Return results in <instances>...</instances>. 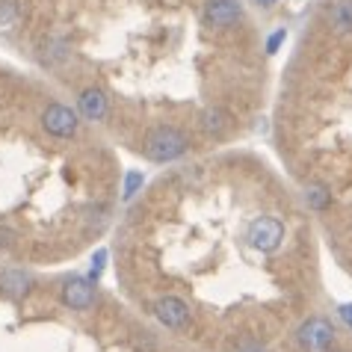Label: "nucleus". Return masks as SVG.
<instances>
[{
	"label": "nucleus",
	"mask_w": 352,
	"mask_h": 352,
	"mask_svg": "<svg viewBox=\"0 0 352 352\" xmlns=\"http://www.w3.org/2000/svg\"><path fill=\"white\" fill-rule=\"evenodd\" d=\"M296 344L305 352H329V346L335 344V326L322 317H308L296 329Z\"/></svg>",
	"instance_id": "20e7f679"
},
{
	"label": "nucleus",
	"mask_w": 352,
	"mask_h": 352,
	"mask_svg": "<svg viewBox=\"0 0 352 352\" xmlns=\"http://www.w3.org/2000/svg\"><path fill=\"white\" fill-rule=\"evenodd\" d=\"M42 128L54 140H74L80 133V113L68 104H47L42 113Z\"/></svg>",
	"instance_id": "f03ea898"
},
{
	"label": "nucleus",
	"mask_w": 352,
	"mask_h": 352,
	"mask_svg": "<svg viewBox=\"0 0 352 352\" xmlns=\"http://www.w3.org/2000/svg\"><path fill=\"white\" fill-rule=\"evenodd\" d=\"M201 21L210 30H231L243 21V3L240 0H204Z\"/></svg>",
	"instance_id": "7ed1b4c3"
},
{
	"label": "nucleus",
	"mask_w": 352,
	"mask_h": 352,
	"mask_svg": "<svg viewBox=\"0 0 352 352\" xmlns=\"http://www.w3.org/2000/svg\"><path fill=\"white\" fill-rule=\"evenodd\" d=\"M190 133L178 128V124H154V128L142 136V154L151 163H175L190 154Z\"/></svg>",
	"instance_id": "f257e3e1"
},
{
	"label": "nucleus",
	"mask_w": 352,
	"mask_h": 352,
	"mask_svg": "<svg viewBox=\"0 0 352 352\" xmlns=\"http://www.w3.org/2000/svg\"><path fill=\"white\" fill-rule=\"evenodd\" d=\"M329 27L338 36H352V0H335V3H331Z\"/></svg>",
	"instance_id": "9b49d317"
},
{
	"label": "nucleus",
	"mask_w": 352,
	"mask_h": 352,
	"mask_svg": "<svg viewBox=\"0 0 352 352\" xmlns=\"http://www.w3.org/2000/svg\"><path fill=\"white\" fill-rule=\"evenodd\" d=\"M60 299H63V305L72 308V311H89V308H95V302H98L95 278H83V276L68 278L63 285V290H60Z\"/></svg>",
	"instance_id": "0eeeda50"
},
{
	"label": "nucleus",
	"mask_w": 352,
	"mask_h": 352,
	"mask_svg": "<svg viewBox=\"0 0 352 352\" xmlns=\"http://www.w3.org/2000/svg\"><path fill=\"white\" fill-rule=\"evenodd\" d=\"M234 352H267V346H261L258 340H246V344H240Z\"/></svg>",
	"instance_id": "f3484780"
},
{
	"label": "nucleus",
	"mask_w": 352,
	"mask_h": 352,
	"mask_svg": "<svg viewBox=\"0 0 352 352\" xmlns=\"http://www.w3.org/2000/svg\"><path fill=\"white\" fill-rule=\"evenodd\" d=\"M246 240L252 243V249L258 252H276L285 240V225H281L276 217H258L249 225Z\"/></svg>",
	"instance_id": "423d86ee"
},
{
	"label": "nucleus",
	"mask_w": 352,
	"mask_h": 352,
	"mask_svg": "<svg viewBox=\"0 0 352 352\" xmlns=\"http://www.w3.org/2000/svg\"><path fill=\"white\" fill-rule=\"evenodd\" d=\"M33 287H36V278L27 270H3L0 272V290H3L9 299L30 296Z\"/></svg>",
	"instance_id": "1a4fd4ad"
},
{
	"label": "nucleus",
	"mask_w": 352,
	"mask_h": 352,
	"mask_svg": "<svg viewBox=\"0 0 352 352\" xmlns=\"http://www.w3.org/2000/svg\"><path fill=\"white\" fill-rule=\"evenodd\" d=\"M142 184V175H136V172H131L128 175V184H124V199H131V195L136 192V187Z\"/></svg>",
	"instance_id": "dca6fc26"
},
{
	"label": "nucleus",
	"mask_w": 352,
	"mask_h": 352,
	"mask_svg": "<svg viewBox=\"0 0 352 352\" xmlns=\"http://www.w3.org/2000/svg\"><path fill=\"white\" fill-rule=\"evenodd\" d=\"M77 113H80L83 122H104L107 113H110V98L101 86H86L77 95Z\"/></svg>",
	"instance_id": "6e6552de"
},
{
	"label": "nucleus",
	"mask_w": 352,
	"mask_h": 352,
	"mask_svg": "<svg viewBox=\"0 0 352 352\" xmlns=\"http://www.w3.org/2000/svg\"><path fill=\"white\" fill-rule=\"evenodd\" d=\"M305 201H308V208H314V210H326L331 204V192L322 187V184H308L305 187Z\"/></svg>",
	"instance_id": "ddd939ff"
},
{
	"label": "nucleus",
	"mask_w": 352,
	"mask_h": 352,
	"mask_svg": "<svg viewBox=\"0 0 352 352\" xmlns=\"http://www.w3.org/2000/svg\"><path fill=\"white\" fill-rule=\"evenodd\" d=\"M199 128L208 133V136H225L231 128V116L222 110V107H204V110L199 113Z\"/></svg>",
	"instance_id": "9d476101"
},
{
	"label": "nucleus",
	"mask_w": 352,
	"mask_h": 352,
	"mask_svg": "<svg viewBox=\"0 0 352 352\" xmlns=\"http://www.w3.org/2000/svg\"><path fill=\"white\" fill-rule=\"evenodd\" d=\"M18 243V234L9 225H0V252H12Z\"/></svg>",
	"instance_id": "4468645a"
},
{
	"label": "nucleus",
	"mask_w": 352,
	"mask_h": 352,
	"mask_svg": "<svg viewBox=\"0 0 352 352\" xmlns=\"http://www.w3.org/2000/svg\"><path fill=\"white\" fill-rule=\"evenodd\" d=\"M154 317H157L160 326L172 329V331H187L192 322V311L187 302L178 296H160L154 302Z\"/></svg>",
	"instance_id": "39448f33"
},
{
	"label": "nucleus",
	"mask_w": 352,
	"mask_h": 352,
	"mask_svg": "<svg viewBox=\"0 0 352 352\" xmlns=\"http://www.w3.org/2000/svg\"><path fill=\"white\" fill-rule=\"evenodd\" d=\"M21 0H0V33H12L21 24Z\"/></svg>",
	"instance_id": "f8f14e48"
},
{
	"label": "nucleus",
	"mask_w": 352,
	"mask_h": 352,
	"mask_svg": "<svg viewBox=\"0 0 352 352\" xmlns=\"http://www.w3.org/2000/svg\"><path fill=\"white\" fill-rule=\"evenodd\" d=\"M252 3H255L258 9H272V6L278 3V0H252Z\"/></svg>",
	"instance_id": "6ab92c4d"
},
{
	"label": "nucleus",
	"mask_w": 352,
	"mask_h": 352,
	"mask_svg": "<svg viewBox=\"0 0 352 352\" xmlns=\"http://www.w3.org/2000/svg\"><path fill=\"white\" fill-rule=\"evenodd\" d=\"M285 38H287V30H285V27H278V30L267 38V54H276V51H278V45L285 42Z\"/></svg>",
	"instance_id": "2eb2a0df"
},
{
	"label": "nucleus",
	"mask_w": 352,
	"mask_h": 352,
	"mask_svg": "<svg viewBox=\"0 0 352 352\" xmlns=\"http://www.w3.org/2000/svg\"><path fill=\"white\" fill-rule=\"evenodd\" d=\"M340 317H344V322L352 329V305H344V308H340Z\"/></svg>",
	"instance_id": "a211bd4d"
}]
</instances>
